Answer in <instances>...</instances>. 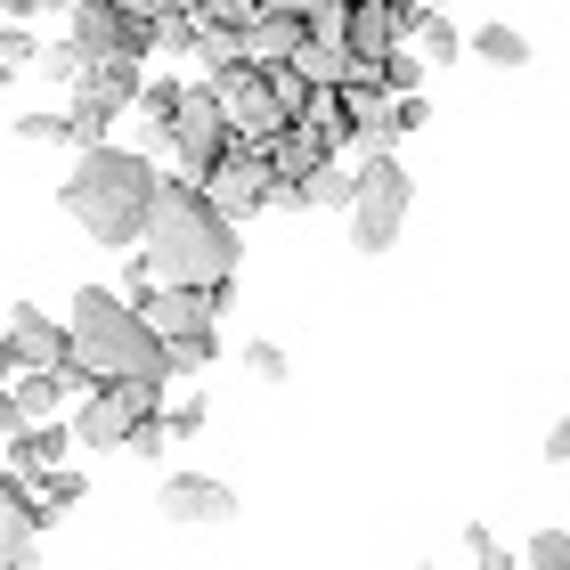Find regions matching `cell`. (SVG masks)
I'll return each mask as SVG.
<instances>
[{
  "label": "cell",
  "mask_w": 570,
  "mask_h": 570,
  "mask_svg": "<svg viewBox=\"0 0 570 570\" xmlns=\"http://www.w3.org/2000/svg\"><path fill=\"white\" fill-rule=\"evenodd\" d=\"M17 73H33V66H24V58H9V49H0V90H9Z\"/></svg>",
  "instance_id": "f1b7e54d"
},
{
  "label": "cell",
  "mask_w": 570,
  "mask_h": 570,
  "mask_svg": "<svg viewBox=\"0 0 570 570\" xmlns=\"http://www.w3.org/2000/svg\"><path fill=\"white\" fill-rule=\"evenodd\" d=\"M204 82L220 90V107H228V131L237 139H269V131H285V98H277V73L262 66V58H228L220 73H204Z\"/></svg>",
  "instance_id": "ba28073f"
},
{
  "label": "cell",
  "mask_w": 570,
  "mask_h": 570,
  "mask_svg": "<svg viewBox=\"0 0 570 570\" xmlns=\"http://www.w3.org/2000/svg\"><path fill=\"white\" fill-rule=\"evenodd\" d=\"M237 367H245L253 383H269V392H277V383L294 375V358H285L277 343H237Z\"/></svg>",
  "instance_id": "d6986e66"
},
{
  "label": "cell",
  "mask_w": 570,
  "mask_h": 570,
  "mask_svg": "<svg viewBox=\"0 0 570 570\" xmlns=\"http://www.w3.org/2000/svg\"><path fill=\"white\" fill-rule=\"evenodd\" d=\"M456 554H464V562H481V570H489V562H513V554L498 547V530H481V522H464V530H456Z\"/></svg>",
  "instance_id": "cb8c5ba5"
},
{
  "label": "cell",
  "mask_w": 570,
  "mask_h": 570,
  "mask_svg": "<svg viewBox=\"0 0 570 570\" xmlns=\"http://www.w3.org/2000/svg\"><path fill=\"white\" fill-rule=\"evenodd\" d=\"M164 416V383L155 375H107L90 400H73V440L82 449H131V432Z\"/></svg>",
  "instance_id": "8992f818"
},
{
  "label": "cell",
  "mask_w": 570,
  "mask_h": 570,
  "mask_svg": "<svg viewBox=\"0 0 570 570\" xmlns=\"http://www.w3.org/2000/svg\"><path fill=\"white\" fill-rule=\"evenodd\" d=\"M473 58H481L489 73H522V66H530V33H513V24L489 17L481 33H473Z\"/></svg>",
  "instance_id": "2e32d148"
},
{
  "label": "cell",
  "mask_w": 570,
  "mask_h": 570,
  "mask_svg": "<svg viewBox=\"0 0 570 570\" xmlns=\"http://www.w3.org/2000/svg\"><path fill=\"white\" fill-rule=\"evenodd\" d=\"M262 155H269V171H277V188H285V196H294V188H302V179H309V171H318V164H334V155H343V139H334V131H326V122H318V115H309V122H285V131H269V139H262Z\"/></svg>",
  "instance_id": "7c38bea8"
},
{
  "label": "cell",
  "mask_w": 570,
  "mask_h": 570,
  "mask_svg": "<svg viewBox=\"0 0 570 570\" xmlns=\"http://www.w3.org/2000/svg\"><path fill=\"white\" fill-rule=\"evenodd\" d=\"M547 464H562V473H570V416L547 432Z\"/></svg>",
  "instance_id": "4316f807"
},
{
  "label": "cell",
  "mask_w": 570,
  "mask_h": 570,
  "mask_svg": "<svg viewBox=\"0 0 570 570\" xmlns=\"http://www.w3.org/2000/svg\"><path fill=\"white\" fill-rule=\"evenodd\" d=\"M522 562H530V570H570V530H530Z\"/></svg>",
  "instance_id": "44dd1931"
},
{
  "label": "cell",
  "mask_w": 570,
  "mask_h": 570,
  "mask_svg": "<svg viewBox=\"0 0 570 570\" xmlns=\"http://www.w3.org/2000/svg\"><path fill=\"white\" fill-rule=\"evenodd\" d=\"M33 489H41V498L58 505V513H73V505H82V489H90V481H82V473H66V464H49V473H41Z\"/></svg>",
  "instance_id": "7402d4cb"
},
{
  "label": "cell",
  "mask_w": 570,
  "mask_h": 570,
  "mask_svg": "<svg viewBox=\"0 0 570 570\" xmlns=\"http://www.w3.org/2000/svg\"><path fill=\"white\" fill-rule=\"evenodd\" d=\"M164 424H171V440H196V432H204V400H179V407H164Z\"/></svg>",
  "instance_id": "484cf974"
},
{
  "label": "cell",
  "mask_w": 570,
  "mask_h": 570,
  "mask_svg": "<svg viewBox=\"0 0 570 570\" xmlns=\"http://www.w3.org/2000/svg\"><path fill=\"white\" fill-rule=\"evenodd\" d=\"M0 383H17V351H9V334H0Z\"/></svg>",
  "instance_id": "f546056e"
},
{
  "label": "cell",
  "mask_w": 570,
  "mask_h": 570,
  "mask_svg": "<svg viewBox=\"0 0 570 570\" xmlns=\"http://www.w3.org/2000/svg\"><path fill=\"white\" fill-rule=\"evenodd\" d=\"M179 98H188V82H147V90H139V115L155 122V131H164V122L179 115Z\"/></svg>",
  "instance_id": "603a6c76"
},
{
  "label": "cell",
  "mask_w": 570,
  "mask_h": 570,
  "mask_svg": "<svg viewBox=\"0 0 570 570\" xmlns=\"http://www.w3.org/2000/svg\"><path fill=\"white\" fill-rule=\"evenodd\" d=\"M424 122H432V107H424V90H407V98H392V131H400V139H416Z\"/></svg>",
  "instance_id": "d4e9b609"
},
{
  "label": "cell",
  "mask_w": 570,
  "mask_h": 570,
  "mask_svg": "<svg viewBox=\"0 0 570 570\" xmlns=\"http://www.w3.org/2000/svg\"><path fill=\"white\" fill-rule=\"evenodd\" d=\"M0 17H49V0H0Z\"/></svg>",
  "instance_id": "83f0119b"
},
{
  "label": "cell",
  "mask_w": 570,
  "mask_h": 570,
  "mask_svg": "<svg viewBox=\"0 0 570 570\" xmlns=\"http://www.w3.org/2000/svg\"><path fill=\"white\" fill-rule=\"evenodd\" d=\"M0 334H9L17 367H66V358H73V318H49L41 302H17Z\"/></svg>",
  "instance_id": "4fadbf2b"
},
{
  "label": "cell",
  "mask_w": 570,
  "mask_h": 570,
  "mask_svg": "<svg viewBox=\"0 0 570 570\" xmlns=\"http://www.w3.org/2000/svg\"><path fill=\"white\" fill-rule=\"evenodd\" d=\"M139 253L171 285H237V213H220L213 188L188 171H164V196L147 213Z\"/></svg>",
  "instance_id": "7a4b0ae2"
},
{
  "label": "cell",
  "mask_w": 570,
  "mask_h": 570,
  "mask_svg": "<svg viewBox=\"0 0 570 570\" xmlns=\"http://www.w3.org/2000/svg\"><path fill=\"white\" fill-rule=\"evenodd\" d=\"M82 49H73V41H58V49H41V58H33V73H41V82H58V90H73V82H82Z\"/></svg>",
  "instance_id": "ffe728a7"
},
{
  "label": "cell",
  "mask_w": 570,
  "mask_h": 570,
  "mask_svg": "<svg viewBox=\"0 0 570 570\" xmlns=\"http://www.w3.org/2000/svg\"><path fill=\"white\" fill-rule=\"evenodd\" d=\"M237 139L228 131V107H220V90L213 82H188V98H179V115L164 122V131H155L147 147H164L171 155V171H188V179H204L213 171V155Z\"/></svg>",
  "instance_id": "52a82bcc"
},
{
  "label": "cell",
  "mask_w": 570,
  "mask_h": 570,
  "mask_svg": "<svg viewBox=\"0 0 570 570\" xmlns=\"http://www.w3.org/2000/svg\"><path fill=\"white\" fill-rule=\"evenodd\" d=\"M17 139H24V147H82L73 107H66V115H17Z\"/></svg>",
  "instance_id": "ac0fdd59"
},
{
  "label": "cell",
  "mask_w": 570,
  "mask_h": 570,
  "mask_svg": "<svg viewBox=\"0 0 570 570\" xmlns=\"http://www.w3.org/2000/svg\"><path fill=\"white\" fill-rule=\"evenodd\" d=\"M49 9H82V0H49Z\"/></svg>",
  "instance_id": "4dcf8cb0"
},
{
  "label": "cell",
  "mask_w": 570,
  "mask_h": 570,
  "mask_svg": "<svg viewBox=\"0 0 570 570\" xmlns=\"http://www.w3.org/2000/svg\"><path fill=\"white\" fill-rule=\"evenodd\" d=\"M155 513L171 530H220V522H237V489L220 473H171V481H155Z\"/></svg>",
  "instance_id": "8fae6325"
},
{
  "label": "cell",
  "mask_w": 570,
  "mask_h": 570,
  "mask_svg": "<svg viewBox=\"0 0 570 570\" xmlns=\"http://www.w3.org/2000/svg\"><path fill=\"white\" fill-rule=\"evenodd\" d=\"M407 213H416V179L392 147H367L358 155V188H351V213H343V237L358 262H383L400 237H407Z\"/></svg>",
  "instance_id": "277c9868"
},
{
  "label": "cell",
  "mask_w": 570,
  "mask_h": 570,
  "mask_svg": "<svg viewBox=\"0 0 570 570\" xmlns=\"http://www.w3.org/2000/svg\"><path fill=\"white\" fill-rule=\"evenodd\" d=\"M407 41L424 49V66H456L464 49H473V33H456V17H440V9H424V17H416V33H407Z\"/></svg>",
  "instance_id": "e0dca14e"
},
{
  "label": "cell",
  "mask_w": 570,
  "mask_h": 570,
  "mask_svg": "<svg viewBox=\"0 0 570 570\" xmlns=\"http://www.w3.org/2000/svg\"><path fill=\"white\" fill-rule=\"evenodd\" d=\"M351 188H358V164L334 155V164H318V171L294 188V204H302V213H351Z\"/></svg>",
  "instance_id": "9a60e30c"
},
{
  "label": "cell",
  "mask_w": 570,
  "mask_h": 570,
  "mask_svg": "<svg viewBox=\"0 0 570 570\" xmlns=\"http://www.w3.org/2000/svg\"><path fill=\"white\" fill-rule=\"evenodd\" d=\"M49 530H58V505H49L24 473L0 464V570L41 562V538H49Z\"/></svg>",
  "instance_id": "30bf717a"
},
{
  "label": "cell",
  "mask_w": 570,
  "mask_h": 570,
  "mask_svg": "<svg viewBox=\"0 0 570 570\" xmlns=\"http://www.w3.org/2000/svg\"><path fill=\"white\" fill-rule=\"evenodd\" d=\"M302 41H309V17H294V9H262L245 24V58H262V66H285Z\"/></svg>",
  "instance_id": "5bb4252c"
},
{
  "label": "cell",
  "mask_w": 570,
  "mask_h": 570,
  "mask_svg": "<svg viewBox=\"0 0 570 570\" xmlns=\"http://www.w3.org/2000/svg\"><path fill=\"white\" fill-rule=\"evenodd\" d=\"M155 196H164V164L139 155V147H107V139H90L82 155H73V171L58 188L73 228H82L90 245H107V253H139Z\"/></svg>",
  "instance_id": "6da1fadb"
},
{
  "label": "cell",
  "mask_w": 570,
  "mask_h": 570,
  "mask_svg": "<svg viewBox=\"0 0 570 570\" xmlns=\"http://www.w3.org/2000/svg\"><path fill=\"white\" fill-rule=\"evenodd\" d=\"M66 318H73V358L107 383V375H155V383H171V343L155 334V318L122 294V285H82V294L66 302Z\"/></svg>",
  "instance_id": "3957f363"
},
{
  "label": "cell",
  "mask_w": 570,
  "mask_h": 570,
  "mask_svg": "<svg viewBox=\"0 0 570 570\" xmlns=\"http://www.w3.org/2000/svg\"><path fill=\"white\" fill-rule=\"evenodd\" d=\"M228 294H237V285H171V277H155L139 294L155 334L171 343V367L179 375H196V367H213V358H220V302Z\"/></svg>",
  "instance_id": "5b68a950"
},
{
  "label": "cell",
  "mask_w": 570,
  "mask_h": 570,
  "mask_svg": "<svg viewBox=\"0 0 570 570\" xmlns=\"http://www.w3.org/2000/svg\"><path fill=\"white\" fill-rule=\"evenodd\" d=\"M204 188H213V204H220V213H237V220L269 213V204L285 196L277 171H269V155H262V139H228L213 155V171H204Z\"/></svg>",
  "instance_id": "9c48e42d"
}]
</instances>
